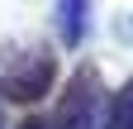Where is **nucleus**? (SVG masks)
<instances>
[{"label":"nucleus","mask_w":133,"mask_h":129,"mask_svg":"<svg viewBox=\"0 0 133 129\" xmlns=\"http://www.w3.org/2000/svg\"><path fill=\"white\" fill-rule=\"evenodd\" d=\"M81 14H86L81 0H62V38H66V43H76L81 29H86V24H81Z\"/></svg>","instance_id":"nucleus-4"},{"label":"nucleus","mask_w":133,"mask_h":129,"mask_svg":"<svg viewBox=\"0 0 133 129\" xmlns=\"http://www.w3.org/2000/svg\"><path fill=\"white\" fill-rule=\"evenodd\" d=\"M48 86H52V57H48V53L19 57L10 67V77H5V96H10V101H38Z\"/></svg>","instance_id":"nucleus-2"},{"label":"nucleus","mask_w":133,"mask_h":129,"mask_svg":"<svg viewBox=\"0 0 133 129\" xmlns=\"http://www.w3.org/2000/svg\"><path fill=\"white\" fill-rule=\"evenodd\" d=\"M105 129H133V81H128V86H119V91L109 96Z\"/></svg>","instance_id":"nucleus-3"},{"label":"nucleus","mask_w":133,"mask_h":129,"mask_svg":"<svg viewBox=\"0 0 133 129\" xmlns=\"http://www.w3.org/2000/svg\"><path fill=\"white\" fill-rule=\"evenodd\" d=\"M24 129H48V124H43V120H29V124H24Z\"/></svg>","instance_id":"nucleus-5"},{"label":"nucleus","mask_w":133,"mask_h":129,"mask_svg":"<svg viewBox=\"0 0 133 129\" xmlns=\"http://www.w3.org/2000/svg\"><path fill=\"white\" fill-rule=\"evenodd\" d=\"M95 105H100V81L95 72H76L66 96L57 101V129H95Z\"/></svg>","instance_id":"nucleus-1"}]
</instances>
